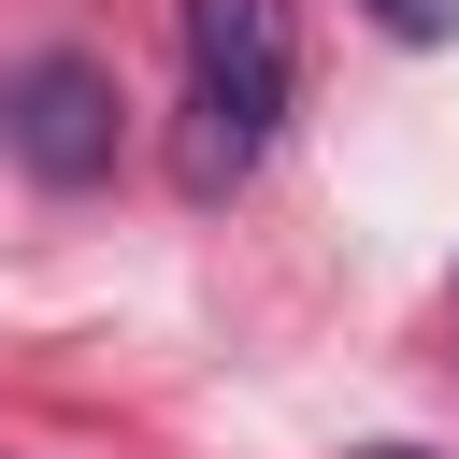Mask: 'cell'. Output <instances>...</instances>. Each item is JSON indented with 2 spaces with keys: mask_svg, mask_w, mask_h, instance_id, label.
Returning a JSON list of instances; mask_svg holds the SVG:
<instances>
[{
  "mask_svg": "<svg viewBox=\"0 0 459 459\" xmlns=\"http://www.w3.org/2000/svg\"><path fill=\"white\" fill-rule=\"evenodd\" d=\"M287 86H301L287 0H186V186H201V201L273 158Z\"/></svg>",
  "mask_w": 459,
  "mask_h": 459,
  "instance_id": "cell-1",
  "label": "cell"
},
{
  "mask_svg": "<svg viewBox=\"0 0 459 459\" xmlns=\"http://www.w3.org/2000/svg\"><path fill=\"white\" fill-rule=\"evenodd\" d=\"M0 143H14L43 186H100V172H115V72L72 57V43L14 57V72H0Z\"/></svg>",
  "mask_w": 459,
  "mask_h": 459,
  "instance_id": "cell-2",
  "label": "cell"
},
{
  "mask_svg": "<svg viewBox=\"0 0 459 459\" xmlns=\"http://www.w3.org/2000/svg\"><path fill=\"white\" fill-rule=\"evenodd\" d=\"M373 14H387L402 43H445V14H459V0H373Z\"/></svg>",
  "mask_w": 459,
  "mask_h": 459,
  "instance_id": "cell-3",
  "label": "cell"
}]
</instances>
